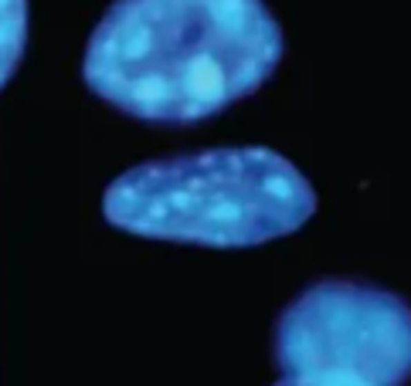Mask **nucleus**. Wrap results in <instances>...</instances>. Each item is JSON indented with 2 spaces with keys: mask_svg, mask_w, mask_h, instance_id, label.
I'll return each mask as SVG.
<instances>
[{
  "mask_svg": "<svg viewBox=\"0 0 411 386\" xmlns=\"http://www.w3.org/2000/svg\"><path fill=\"white\" fill-rule=\"evenodd\" d=\"M24 48V0H0V88L21 61Z\"/></svg>",
  "mask_w": 411,
  "mask_h": 386,
  "instance_id": "4",
  "label": "nucleus"
},
{
  "mask_svg": "<svg viewBox=\"0 0 411 386\" xmlns=\"http://www.w3.org/2000/svg\"><path fill=\"white\" fill-rule=\"evenodd\" d=\"M313 214V183L265 146L150 159L120 173L102 196L113 227L201 247H255L296 234Z\"/></svg>",
  "mask_w": 411,
  "mask_h": 386,
  "instance_id": "2",
  "label": "nucleus"
},
{
  "mask_svg": "<svg viewBox=\"0 0 411 386\" xmlns=\"http://www.w3.org/2000/svg\"><path fill=\"white\" fill-rule=\"evenodd\" d=\"M276 386H313V383H303V380H292V376H283Z\"/></svg>",
  "mask_w": 411,
  "mask_h": 386,
  "instance_id": "5",
  "label": "nucleus"
},
{
  "mask_svg": "<svg viewBox=\"0 0 411 386\" xmlns=\"http://www.w3.org/2000/svg\"><path fill=\"white\" fill-rule=\"evenodd\" d=\"M276 366L313 386H405L411 305L370 281H313L276 318Z\"/></svg>",
  "mask_w": 411,
  "mask_h": 386,
  "instance_id": "3",
  "label": "nucleus"
},
{
  "mask_svg": "<svg viewBox=\"0 0 411 386\" xmlns=\"http://www.w3.org/2000/svg\"><path fill=\"white\" fill-rule=\"evenodd\" d=\"M283 54L265 0H116L88 34L82 78L140 122L194 125L258 92Z\"/></svg>",
  "mask_w": 411,
  "mask_h": 386,
  "instance_id": "1",
  "label": "nucleus"
}]
</instances>
